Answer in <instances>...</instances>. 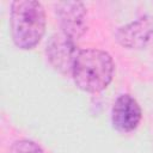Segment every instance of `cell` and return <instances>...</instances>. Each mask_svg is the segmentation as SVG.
Instances as JSON below:
<instances>
[{
    "mask_svg": "<svg viewBox=\"0 0 153 153\" xmlns=\"http://www.w3.org/2000/svg\"><path fill=\"white\" fill-rule=\"evenodd\" d=\"M45 11L39 1L16 0L11 4V35L19 49L35 48L45 32Z\"/></svg>",
    "mask_w": 153,
    "mask_h": 153,
    "instance_id": "obj_1",
    "label": "cell"
},
{
    "mask_svg": "<svg viewBox=\"0 0 153 153\" xmlns=\"http://www.w3.org/2000/svg\"><path fill=\"white\" fill-rule=\"evenodd\" d=\"M114 71L115 65L109 53L100 49H84L74 61L72 76L80 90L96 93L109 86Z\"/></svg>",
    "mask_w": 153,
    "mask_h": 153,
    "instance_id": "obj_2",
    "label": "cell"
},
{
    "mask_svg": "<svg viewBox=\"0 0 153 153\" xmlns=\"http://www.w3.org/2000/svg\"><path fill=\"white\" fill-rule=\"evenodd\" d=\"M75 39L66 33L53 35L47 43V57L50 65L63 75H72L74 61L79 54Z\"/></svg>",
    "mask_w": 153,
    "mask_h": 153,
    "instance_id": "obj_3",
    "label": "cell"
},
{
    "mask_svg": "<svg viewBox=\"0 0 153 153\" xmlns=\"http://www.w3.org/2000/svg\"><path fill=\"white\" fill-rule=\"evenodd\" d=\"M55 11L63 33L73 39H78L85 33L87 30V11L82 2H59Z\"/></svg>",
    "mask_w": 153,
    "mask_h": 153,
    "instance_id": "obj_4",
    "label": "cell"
},
{
    "mask_svg": "<svg viewBox=\"0 0 153 153\" xmlns=\"http://www.w3.org/2000/svg\"><path fill=\"white\" fill-rule=\"evenodd\" d=\"M117 42L127 49H141L153 42V18L145 16L121 26L116 31Z\"/></svg>",
    "mask_w": 153,
    "mask_h": 153,
    "instance_id": "obj_5",
    "label": "cell"
},
{
    "mask_svg": "<svg viewBox=\"0 0 153 153\" xmlns=\"http://www.w3.org/2000/svg\"><path fill=\"white\" fill-rule=\"evenodd\" d=\"M141 116V108L130 94H121L112 105L111 122L114 128L118 131L129 133L136 129Z\"/></svg>",
    "mask_w": 153,
    "mask_h": 153,
    "instance_id": "obj_6",
    "label": "cell"
},
{
    "mask_svg": "<svg viewBox=\"0 0 153 153\" xmlns=\"http://www.w3.org/2000/svg\"><path fill=\"white\" fill-rule=\"evenodd\" d=\"M10 153H43V149L31 140H19L12 145Z\"/></svg>",
    "mask_w": 153,
    "mask_h": 153,
    "instance_id": "obj_7",
    "label": "cell"
}]
</instances>
